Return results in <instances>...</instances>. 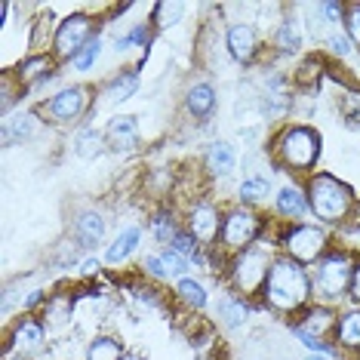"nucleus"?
<instances>
[{
    "label": "nucleus",
    "mask_w": 360,
    "mask_h": 360,
    "mask_svg": "<svg viewBox=\"0 0 360 360\" xmlns=\"http://www.w3.org/2000/svg\"><path fill=\"white\" fill-rule=\"evenodd\" d=\"M262 296L277 311H296L305 305L311 296V277L305 274V268H302L299 262L277 259V262H271V271H268Z\"/></svg>",
    "instance_id": "1"
},
{
    "label": "nucleus",
    "mask_w": 360,
    "mask_h": 360,
    "mask_svg": "<svg viewBox=\"0 0 360 360\" xmlns=\"http://www.w3.org/2000/svg\"><path fill=\"white\" fill-rule=\"evenodd\" d=\"M308 210L323 222H342L354 210V191L330 173H317L308 182Z\"/></svg>",
    "instance_id": "2"
},
{
    "label": "nucleus",
    "mask_w": 360,
    "mask_h": 360,
    "mask_svg": "<svg viewBox=\"0 0 360 360\" xmlns=\"http://www.w3.org/2000/svg\"><path fill=\"white\" fill-rule=\"evenodd\" d=\"M351 277H354V262L348 252H333V256L321 259L317 274L311 281V296H317V302L330 305L339 302L351 290Z\"/></svg>",
    "instance_id": "3"
},
{
    "label": "nucleus",
    "mask_w": 360,
    "mask_h": 360,
    "mask_svg": "<svg viewBox=\"0 0 360 360\" xmlns=\"http://www.w3.org/2000/svg\"><path fill=\"white\" fill-rule=\"evenodd\" d=\"M277 154L290 169H311L321 158V136L308 127H290L277 142Z\"/></svg>",
    "instance_id": "4"
},
{
    "label": "nucleus",
    "mask_w": 360,
    "mask_h": 360,
    "mask_svg": "<svg viewBox=\"0 0 360 360\" xmlns=\"http://www.w3.org/2000/svg\"><path fill=\"white\" fill-rule=\"evenodd\" d=\"M268 250L262 247H247L237 252L234 265H231V283L237 286L240 292H262L265 290V281H268Z\"/></svg>",
    "instance_id": "5"
},
{
    "label": "nucleus",
    "mask_w": 360,
    "mask_h": 360,
    "mask_svg": "<svg viewBox=\"0 0 360 360\" xmlns=\"http://www.w3.org/2000/svg\"><path fill=\"white\" fill-rule=\"evenodd\" d=\"M283 250L290 252L292 262H299V265H311V262H317L323 256V250H326L323 228H317V225H296V228H290L286 237H283Z\"/></svg>",
    "instance_id": "6"
},
{
    "label": "nucleus",
    "mask_w": 360,
    "mask_h": 360,
    "mask_svg": "<svg viewBox=\"0 0 360 360\" xmlns=\"http://www.w3.org/2000/svg\"><path fill=\"white\" fill-rule=\"evenodd\" d=\"M89 40H93V19H89V15H68V19L56 28V40H53L56 56L75 62V56L84 50Z\"/></svg>",
    "instance_id": "7"
},
{
    "label": "nucleus",
    "mask_w": 360,
    "mask_h": 360,
    "mask_svg": "<svg viewBox=\"0 0 360 360\" xmlns=\"http://www.w3.org/2000/svg\"><path fill=\"white\" fill-rule=\"evenodd\" d=\"M259 219L250 210H234L225 216L222 222V240L228 250H247L252 247V240L259 237Z\"/></svg>",
    "instance_id": "8"
},
{
    "label": "nucleus",
    "mask_w": 360,
    "mask_h": 360,
    "mask_svg": "<svg viewBox=\"0 0 360 360\" xmlns=\"http://www.w3.org/2000/svg\"><path fill=\"white\" fill-rule=\"evenodd\" d=\"M222 222L225 219L219 216V210L212 203H198L188 216V234L194 237L198 243H212L222 231Z\"/></svg>",
    "instance_id": "9"
},
{
    "label": "nucleus",
    "mask_w": 360,
    "mask_h": 360,
    "mask_svg": "<svg viewBox=\"0 0 360 360\" xmlns=\"http://www.w3.org/2000/svg\"><path fill=\"white\" fill-rule=\"evenodd\" d=\"M84 108H86V89H84V86L62 89V93H56L53 99H50V105H46L50 117L59 120V124L80 117V114H84Z\"/></svg>",
    "instance_id": "10"
},
{
    "label": "nucleus",
    "mask_w": 360,
    "mask_h": 360,
    "mask_svg": "<svg viewBox=\"0 0 360 360\" xmlns=\"http://www.w3.org/2000/svg\"><path fill=\"white\" fill-rule=\"evenodd\" d=\"M105 142L111 145L114 151H133L136 142H139V127H136V117H114L108 129H105Z\"/></svg>",
    "instance_id": "11"
},
{
    "label": "nucleus",
    "mask_w": 360,
    "mask_h": 360,
    "mask_svg": "<svg viewBox=\"0 0 360 360\" xmlns=\"http://www.w3.org/2000/svg\"><path fill=\"white\" fill-rule=\"evenodd\" d=\"M228 53L237 62H250L256 56V28L252 25H234L228 31Z\"/></svg>",
    "instance_id": "12"
},
{
    "label": "nucleus",
    "mask_w": 360,
    "mask_h": 360,
    "mask_svg": "<svg viewBox=\"0 0 360 360\" xmlns=\"http://www.w3.org/2000/svg\"><path fill=\"white\" fill-rule=\"evenodd\" d=\"M335 326H339V317H335L326 305H317V308L308 311V314H305V323L296 326V330L308 333V335H317V339H323V335L330 333V330H335Z\"/></svg>",
    "instance_id": "13"
},
{
    "label": "nucleus",
    "mask_w": 360,
    "mask_h": 360,
    "mask_svg": "<svg viewBox=\"0 0 360 360\" xmlns=\"http://www.w3.org/2000/svg\"><path fill=\"white\" fill-rule=\"evenodd\" d=\"M335 342L342 348H360V308L354 311H345L339 317V326H335Z\"/></svg>",
    "instance_id": "14"
},
{
    "label": "nucleus",
    "mask_w": 360,
    "mask_h": 360,
    "mask_svg": "<svg viewBox=\"0 0 360 360\" xmlns=\"http://www.w3.org/2000/svg\"><path fill=\"white\" fill-rule=\"evenodd\" d=\"M234 148L228 142H212L210 145V151H207V169L210 173H216V176H228L234 169Z\"/></svg>",
    "instance_id": "15"
},
{
    "label": "nucleus",
    "mask_w": 360,
    "mask_h": 360,
    "mask_svg": "<svg viewBox=\"0 0 360 360\" xmlns=\"http://www.w3.org/2000/svg\"><path fill=\"white\" fill-rule=\"evenodd\" d=\"M212 108H216V93L210 84H194L188 89V111L194 117H210Z\"/></svg>",
    "instance_id": "16"
},
{
    "label": "nucleus",
    "mask_w": 360,
    "mask_h": 360,
    "mask_svg": "<svg viewBox=\"0 0 360 360\" xmlns=\"http://www.w3.org/2000/svg\"><path fill=\"white\" fill-rule=\"evenodd\" d=\"M139 237H142V231L133 225V228H124V231L117 234V240L108 247V252H105V262H111V265H120L129 252L136 250V243H139Z\"/></svg>",
    "instance_id": "17"
},
{
    "label": "nucleus",
    "mask_w": 360,
    "mask_h": 360,
    "mask_svg": "<svg viewBox=\"0 0 360 360\" xmlns=\"http://www.w3.org/2000/svg\"><path fill=\"white\" fill-rule=\"evenodd\" d=\"M105 234V219L99 212H84L77 219V237H80V247H96Z\"/></svg>",
    "instance_id": "18"
},
{
    "label": "nucleus",
    "mask_w": 360,
    "mask_h": 360,
    "mask_svg": "<svg viewBox=\"0 0 360 360\" xmlns=\"http://www.w3.org/2000/svg\"><path fill=\"white\" fill-rule=\"evenodd\" d=\"M37 133V117L34 114H19V117L6 120L4 127V142L13 145V142H25V139H31Z\"/></svg>",
    "instance_id": "19"
},
{
    "label": "nucleus",
    "mask_w": 360,
    "mask_h": 360,
    "mask_svg": "<svg viewBox=\"0 0 360 360\" xmlns=\"http://www.w3.org/2000/svg\"><path fill=\"white\" fill-rule=\"evenodd\" d=\"M277 210L290 219H302L308 210V198L299 188H281V191H277Z\"/></svg>",
    "instance_id": "20"
},
{
    "label": "nucleus",
    "mask_w": 360,
    "mask_h": 360,
    "mask_svg": "<svg viewBox=\"0 0 360 360\" xmlns=\"http://www.w3.org/2000/svg\"><path fill=\"white\" fill-rule=\"evenodd\" d=\"M136 89H139V75L136 71H120V75L108 84L105 96H108L111 102H124V99H129V96H136Z\"/></svg>",
    "instance_id": "21"
},
{
    "label": "nucleus",
    "mask_w": 360,
    "mask_h": 360,
    "mask_svg": "<svg viewBox=\"0 0 360 360\" xmlns=\"http://www.w3.org/2000/svg\"><path fill=\"white\" fill-rule=\"evenodd\" d=\"M86 360H124V348H120V342L111 339V335H99V339L89 342Z\"/></svg>",
    "instance_id": "22"
},
{
    "label": "nucleus",
    "mask_w": 360,
    "mask_h": 360,
    "mask_svg": "<svg viewBox=\"0 0 360 360\" xmlns=\"http://www.w3.org/2000/svg\"><path fill=\"white\" fill-rule=\"evenodd\" d=\"M219 317H222L225 326H240L247 321V305H243V299H234V296H225L219 302Z\"/></svg>",
    "instance_id": "23"
},
{
    "label": "nucleus",
    "mask_w": 360,
    "mask_h": 360,
    "mask_svg": "<svg viewBox=\"0 0 360 360\" xmlns=\"http://www.w3.org/2000/svg\"><path fill=\"white\" fill-rule=\"evenodd\" d=\"M176 292H179V299H182L185 305H191V308H203V305H207V290H203V283L191 281V277L179 281Z\"/></svg>",
    "instance_id": "24"
},
{
    "label": "nucleus",
    "mask_w": 360,
    "mask_h": 360,
    "mask_svg": "<svg viewBox=\"0 0 360 360\" xmlns=\"http://www.w3.org/2000/svg\"><path fill=\"white\" fill-rule=\"evenodd\" d=\"M50 68H53V59L50 56H34V59H28V62H22V80L25 84H34V80H44V77H50Z\"/></svg>",
    "instance_id": "25"
},
{
    "label": "nucleus",
    "mask_w": 360,
    "mask_h": 360,
    "mask_svg": "<svg viewBox=\"0 0 360 360\" xmlns=\"http://www.w3.org/2000/svg\"><path fill=\"white\" fill-rule=\"evenodd\" d=\"M40 342H44V326L34 323V321H25L19 323V330H15V345H19L22 351L28 348H37Z\"/></svg>",
    "instance_id": "26"
},
{
    "label": "nucleus",
    "mask_w": 360,
    "mask_h": 360,
    "mask_svg": "<svg viewBox=\"0 0 360 360\" xmlns=\"http://www.w3.org/2000/svg\"><path fill=\"white\" fill-rule=\"evenodd\" d=\"M182 13H185V6L182 4H169V0H163V4L154 6V25H158L160 31L163 28H169V25H176L179 19H182Z\"/></svg>",
    "instance_id": "27"
},
{
    "label": "nucleus",
    "mask_w": 360,
    "mask_h": 360,
    "mask_svg": "<svg viewBox=\"0 0 360 360\" xmlns=\"http://www.w3.org/2000/svg\"><path fill=\"white\" fill-rule=\"evenodd\" d=\"M102 145H105V136L99 133V129H84V133L77 136V154L80 158H96V154H102Z\"/></svg>",
    "instance_id": "28"
},
{
    "label": "nucleus",
    "mask_w": 360,
    "mask_h": 360,
    "mask_svg": "<svg viewBox=\"0 0 360 360\" xmlns=\"http://www.w3.org/2000/svg\"><path fill=\"white\" fill-rule=\"evenodd\" d=\"M277 46H281L283 53H296L302 46V34L296 28V22H283L281 31H277Z\"/></svg>",
    "instance_id": "29"
},
{
    "label": "nucleus",
    "mask_w": 360,
    "mask_h": 360,
    "mask_svg": "<svg viewBox=\"0 0 360 360\" xmlns=\"http://www.w3.org/2000/svg\"><path fill=\"white\" fill-rule=\"evenodd\" d=\"M99 53H102V44H99V37H93L89 44L75 56V68L77 71H89L96 65V59H99Z\"/></svg>",
    "instance_id": "30"
},
{
    "label": "nucleus",
    "mask_w": 360,
    "mask_h": 360,
    "mask_svg": "<svg viewBox=\"0 0 360 360\" xmlns=\"http://www.w3.org/2000/svg\"><path fill=\"white\" fill-rule=\"evenodd\" d=\"M262 194H268V179L265 176H252V179H247V182L240 185V198L247 200V203L259 200Z\"/></svg>",
    "instance_id": "31"
},
{
    "label": "nucleus",
    "mask_w": 360,
    "mask_h": 360,
    "mask_svg": "<svg viewBox=\"0 0 360 360\" xmlns=\"http://www.w3.org/2000/svg\"><path fill=\"white\" fill-rule=\"evenodd\" d=\"M345 31H348L351 44L360 46V4H348L345 6Z\"/></svg>",
    "instance_id": "32"
},
{
    "label": "nucleus",
    "mask_w": 360,
    "mask_h": 360,
    "mask_svg": "<svg viewBox=\"0 0 360 360\" xmlns=\"http://www.w3.org/2000/svg\"><path fill=\"white\" fill-rule=\"evenodd\" d=\"M160 262H163V268H167L169 274H182L185 268H188V259L179 250H173V247H167V250L160 252Z\"/></svg>",
    "instance_id": "33"
},
{
    "label": "nucleus",
    "mask_w": 360,
    "mask_h": 360,
    "mask_svg": "<svg viewBox=\"0 0 360 360\" xmlns=\"http://www.w3.org/2000/svg\"><path fill=\"white\" fill-rule=\"evenodd\" d=\"M154 234H158V240H160V243H173L179 231H176L173 219H167V216H158V219H154Z\"/></svg>",
    "instance_id": "34"
},
{
    "label": "nucleus",
    "mask_w": 360,
    "mask_h": 360,
    "mask_svg": "<svg viewBox=\"0 0 360 360\" xmlns=\"http://www.w3.org/2000/svg\"><path fill=\"white\" fill-rule=\"evenodd\" d=\"M173 250H179L185 259H188V256L198 259V240H194L191 234H182V231H179V234H176V240H173Z\"/></svg>",
    "instance_id": "35"
},
{
    "label": "nucleus",
    "mask_w": 360,
    "mask_h": 360,
    "mask_svg": "<svg viewBox=\"0 0 360 360\" xmlns=\"http://www.w3.org/2000/svg\"><path fill=\"white\" fill-rule=\"evenodd\" d=\"M145 271H148L151 277H160V281H163V277H169V271H167V268H163V262H160V256H145Z\"/></svg>",
    "instance_id": "36"
},
{
    "label": "nucleus",
    "mask_w": 360,
    "mask_h": 360,
    "mask_svg": "<svg viewBox=\"0 0 360 360\" xmlns=\"http://www.w3.org/2000/svg\"><path fill=\"white\" fill-rule=\"evenodd\" d=\"M345 6L348 4H323L321 10L326 13V22H342V15H345Z\"/></svg>",
    "instance_id": "37"
},
{
    "label": "nucleus",
    "mask_w": 360,
    "mask_h": 360,
    "mask_svg": "<svg viewBox=\"0 0 360 360\" xmlns=\"http://www.w3.org/2000/svg\"><path fill=\"white\" fill-rule=\"evenodd\" d=\"M330 46H333L335 56H348V53H351V40H348V37H339V34L330 37Z\"/></svg>",
    "instance_id": "38"
},
{
    "label": "nucleus",
    "mask_w": 360,
    "mask_h": 360,
    "mask_svg": "<svg viewBox=\"0 0 360 360\" xmlns=\"http://www.w3.org/2000/svg\"><path fill=\"white\" fill-rule=\"evenodd\" d=\"M351 296H354V302L360 305V262L354 265V277H351Z\"/></svg>",
    "instance_id": "39"
},
{
    "label": "nucleus",
    "mask_w": 360,
    "mask_h": 360,
    "mask_svg": "<svg viewBox=\"0 0 360 360\" xmlns=\"http://www.w3.org/2000/svg\"><path fill=\"white\" fill-rule=\"evenodd\" d=\"M99 271V259H86L84 262V274H96Z\"/></svg>",
    "instance_id": "40"
},
{
    "label": "nucleus",
    "mask_w": 360,
    "mask_h": 360,
    "mask_svg": "<svg viewBox=\"0 0 360 360\" xmlns=\"http://www.w3.org/2000/svg\"><path fill=\"white\" fill-rule=\"evenodd\" d=\"M37 302H40V292H31V296H28V302H25V305L31 308V305H37Z\"/></svg>",
    "instance_id": "41"
},
{
    "label": "nucleus",
    "mask_w": 360,
    "mask_h": 360,
    "mask_svg": "<svg viewBox=\"0 0 360 360\" xmlns=\"http://www.w3.org/2000/svg\"><path fill=\"white\" fill-rule=\"evenodd\" d=\"M308 360H330L326 354H308Z\"/></svg>",
    "instance_id": "42"
},
{
    "label": "nucleus",
    "mask_w": 360,
    "mask_h": 360,
    "mask_svg": "<svg viewBox=\"0 0 360 360\" xmlns=\"http://www.w3.org/2000/svg\"><path fill=\"white\" fill-rule=\"evenodd\" d=\"M124 360H142V357H139V354H124Z\"/></svg>",
    "instance_id": "43"
}]
</instances>
